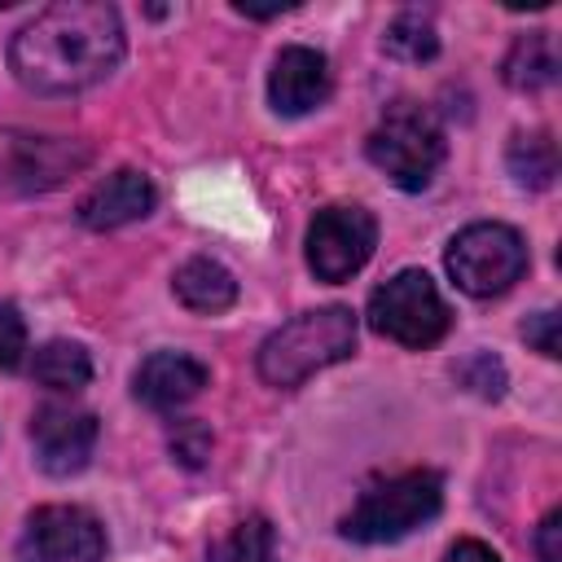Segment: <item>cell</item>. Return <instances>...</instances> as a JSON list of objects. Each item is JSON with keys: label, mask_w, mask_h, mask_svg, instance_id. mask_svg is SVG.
Here are the masks:
<instances>
[{"label": "cell", "mask_w": 562, "mask_h": 562, "mask_svg": "<svg viewBox=\"0 0 562 562\" xmlns=\"http://www.w3.org/2000/svg\"><path fill=\"white\" fill-rule=\"evenodd\" d=\"M123 61V22L101 0H57L35 13L9 44L18 83L44 97L83 92L114 75Z\"/></svg>", "instance_id": "1"}, {"label": "cell", "mask_w": 562, "mask_h": 562, "mask_svg": "<svg viewBox=\"0 0 562 562\" xmlns=\"http://www.w3.org/2000/svg\"><path fill=\"white\" fill-rule=\"evenodd\" d=\"M356 351V316L347 307H316L285 321L259 347V378L268 386H299L312 373Z\"/></svg>", "instance_id": "2"}, {"label": "cell", "mask_w": 562, "mask_h": 562, "mask_svg": "<svg viewBox=\"0 0 562 562\" xmlns=\"http://www.w3.org/2000/svg\"><path fill=\"white\" fill-rule=\"evenodd\" d=\"M369 162L404 193H417L435 180L443 162V127L439 119L417 101H395L378 119V127L364 140Z\"/></svg>", "instance_id": "3"}, {"label": "cell", "mask_w": 562, "mask_h": 562, "mask_svg": "<svg viewBox=\"0 0 562 562\" xmlns=\"http://www.w3.org/2000/svg\"><path fill=\"white\" fill-rule=\"evenodd\" d=\"M443 505V483L439 474L430 470H408V474H395L386 483H373L356 509L342 518V536L347 540H360V544H386V540H400L417 527H426Z\"/></svg>", "instance_id": "4"}, {"label": "cell", "mask_w": 562, "mask_h": 562, "mask_svg": "<svg viewBox=\"0 0 562 562\" xmlns=\"http://www.w3.org/2000/svg\"><path fill=\"white\" fill-rule=\"evenodd\" d=\"M369 325L400 347H430L448 334L452 312L426 272L404 268L369 294Z\"/></svg>", "instance_id": "5"}, {"label": "cell", "mask_w": 562, "mask_h": 562, "mask_svg": "<svg viewBox=\"0 0 562 562\" xmlns=\"http://www.w3.org/2000/svg\"><path fill=\"white\" fill-rule=\"evenodd\" d=\"M522 268H527V246L509 224H470L448 246V272L474 299L505 294L522 277Z\"/></svg>", "instance_id": "6"}, {"label": "cell", "mask_w": 562, "mask_h": 562, "mask_svg": "<svg viewBox=\"0 0 562 562\" xmlns=\"http://www.w3.org/2000/svg\"><path fill=\"white\" fill-rule=\"evenodd\" d=\"M378 246V224L364 206H325L307 224V268L321 281L356 277Z\"/></svg>", "instance_id": "7"}, {"label": "cell", "mask_w": 562, "mask_h": 562, "mask_svg": "<svg viewBox=\"0 0 562 562\" xmlns=\"http://www.w3.org/2000/svg\"><path fill=\"white\" fill-rule=\"evenodd\" d=\"M105 531L79 505H40L18 540V562H101Z\"/></svg>", "instance_id": "8"}, {"label": "cell", "mask_w": 562, "mask_h": 562, "mask_svg": "<svg viewBox=\"0 0 562 562\" xmlns=\"http://www.w3.org/2000/svg\"><path fill=\"white\" fill-rule=\"evenodd\" d=\"M31 443H35V461L44 474L70 479L88 465L97 448V417L70 404H44L31 417Z\"/></svg>", "instance_id": "9"}, {"label": "cell", "mask_w": 562, "mask_h": 562, "mask_svg": "<svg viewBox=\"0 0 562 562\" xmlns=\"http://www.w3.org/2000/svg\"><path fill=\"white\" fill-rule=\"evenodd\" d=\"M334 79H329V61L325 53L307 48V44H290L277 53L272 75H268V101L277 114H312L316 105H325Z\"/></svg>", "instance_id": "10"}, {"label": "cell", "mask_w": 562, "mask_h": 562, "mask_svg": "<svg viewBox=\"0 0 562 562\" xmlns=\"http://www.w3.org/2000/svg\"><path fill=\"white\" fill-rule=\"evenodd\" d=\"M149 211H154V184H149V176H140L132 167L110 171L105 180H97L79 198V220L88 228H97V233L123 228V224H132V220H140Z\"/></svg>", "instance_id": "11"}, {"label": "cell", "mask_w": 562, "mask_h": 562, "mask_svg": "<svg viewBox=\"0 0 562 562\" xmlns=\"http://www.w3.org/2000/svg\"><path fill=\"white\" fill-rule=\"evenodd\" d=\"M206 386V364L184 356V351H154L149 360H140L132 391L140 404L149 408H180L189 400H198Z\"/></svg>", "instance_id": "12"}, {"label": "cell", "mask_w": 562, "mask_h": 562, "mask_svg": "<svg viewBox=\"0 0 562 562\" xmlns=\"http://www.w3.org/2000/svg\"><path fill=\"white\" fill-rule=\"evenodd\" d=\"M171 285H176V299H180L189 312H202V316H215V312H224V307L237 303V281H233V272H228L224 263L206 259V255L189 259V263L176 272Z\"/></svg>", "instance_id": "13"}, {"label": "cell", "mask_w": 562, "mask_h": 562, "mask_svg": "<svg viewBox=\"0 0 562 562\" xmlns=\"http://www.w3.org/2000/svg\"><path fill=\"white\" fill-rule=\"evenodd\" d=\"M558 79V48H553V35L544 31H527L514 40L509 57H505V83L518 88V92H536L544 83Z\"/></svg>", "instance_id": "14"}, {"label": "cell", "mask_w": 562, "mask_h": 562, "mask_svg": "<svg viewBox=\"0 0 562 562\" xmlns=\"http://www.w3.org/2000/svg\"><path fill=\"white\" fill-rule=\"evenodd\" d=\"M31 378L48 391H83L88 378H92V360L79 342H66V338H53L44 347H35L31 356Z\"/></svg>", "instance_id": "15"}, {"label": "cell", "mask_w": 562, "mask_h": 562, "mask_svg": "<svg viewBox=\"0 0 562 562\" xmlns=\"http://www.w3.org/2000/svg\"><path fill=\"white\" fill-rule=\"evenodd\" d=\"M206 562H281L277 553V536H272V522L250 514L241 522H233L228 536H220L206 553Z\"/></svg>", "instance_id": "16"}, {"label": "cell", "mask_w": 562, "mask_h": 562, "mask_svg": "<svg viewBox=\"0 0 562 562\" xmlns=\"http://www.w3.org/2000/svg\"><path fill=\"white\" fill-rule=\"evenodd\" d=\"M509 171L522 189H549L558 176V145L544 132H527L509 140Z\"/></svg>", "instance_id": "17"}, {"label": "cell", "mask_w": 562, "mask_h": 562, "mask_svg": "<svg viewBox=\"0 0 562 562\" xmlns=\"http://www.w3.org/2000/svg\"><path fill=\"white\" fill-rule=\"evenodd\" d=\"M382 48H386L391 57H400V61H426V57L439 53L435 22H430L426 13H417V9H404V13H395V22L386 26Z\"/></svg>", "instance_id": "18"}, {"label": "cell", "mask_w": 562, "mask_h": 562, "mask_svg": "<svg viewBox=\"0 0 562 562\" xmlns=\"http://www.w3.org/2000/svg\"><path fill=\"white\" fill-rule=\"evenodd\" d=\"M457 382H461V386H470V391H474V395H483V400H496V395L505 391V369H501V360H496V356L479 351V356H470V360H461V364H457Z\"/></svg>", "instance_id": "19"}, {"label": "cell", "mask_w": 562, "mask_h": 562, "mask_svg": "<svg viewBox=\"0 0 562 562\" xmlns=\"http://www.w3.org/2000/svg\"><path fill=\"white\" fill-rule=\"evenodd\" d=\"M171 452H176V461L189 465V470L202 465L206 452H211V430H206L202 422H180L176 435H171Z\"/></svg>", "instance_id": "20"}, {"label": "cell", "mask_w": 562, "mask_h": 562, "mask_svg": "<svg viewBox=\"0 0 562 562\" xmlns=\"http://www.w3.org/2000/svg\"><path fill=\"white\" fill-rule=\"evenodd\" d=\"M26 351V325L13 307H0V369H13Z\"/></svg>", "instance_id": "21"}, {"label": "cell", "mask_w": 562, "mask_h": 562, "mask_svg": "<svg viewBox=\"0 0 562 562\" xmlns=\"http://www.w3.org/2000/svg\"><path fill=\"white\" fill-rule=\"evenodd\" d=\"M522 338L540 351V356H558V312H536V316H527V325H522Z\"/></svg>", "instance_id": "22"}, {"label": "cell", "mask_w": 562, "mask_h": 562, "mask_svg": "<svg viewBox=\"0 0 562 562\" xmlns=\"http://www.w3.org/2000/svg\"><path fill=\"white\" fill-rule=\"evenodd\" d=\"M536 549H540V562H562V509H553V514L540 522Z\"/></svg>", "instance_id": "23"}, {"label": "cell", "mask_w": 562, "mask_h": 562, "mask_svg": "<svg viewBox=\"0 0 562 562\" xmlns=\"http://www.w3.org/2000/svg\"><path fill=\"white\" fill-rule=\"evenodd\" d=\"M443 562H501L483 540H457L452 549H448V558Z\"/></svg>", "instance_id": "24"}]
</instances>
